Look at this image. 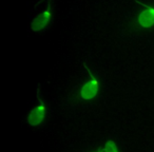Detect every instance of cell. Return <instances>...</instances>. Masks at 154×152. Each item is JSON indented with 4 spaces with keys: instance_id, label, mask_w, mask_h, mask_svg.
I'll return each instance as SVG.
<instances>
[{
    "instance_id": "cell-1",
    "label": "cell",
    "mask_w": 154,
    "mask_h": 152,
    "mask_svg": "<svg viewBox=\"0 0 154 152\" xmlns=\"http://www.w3.org/2000/svg\"><path fill=\"white\" fill-rule=\"evenodd\" d=\"M50 18H51V13H50V11H45V12H43V13L39 14V15L32 21V24H31L32 30L35 31V32H38V31L45 29V26L49 23Z\"/></svg>"
},
{
    "instance_id": "cell-2",
    "label": "cell",
    "mask_w": 154,
    "mask_h": 152,
    "mask_svg": "<svg viewBox=\"0 0 154 152\" xmlns=\"http://www.w3.org/2000/svg\"><path fill=\"white\" fill-rule=\"evenodd\" d=\"M98 91V82L95 78H92L90 82H88L82 89V96L85 99H91L95 97Z\"/></svg>"
},
{
    "instance_id": "cell-3",
    "label": "cell",
    "mask_w": 154,
    "mask_h": 152,
    "mask_svg": "<svg viewBox=\"0 0 154 152\" xmlns=\"http://www.w3.org/2000/svg\"><path fill=\"white\" fill-rule=\"evenodd\" d=\"M138 22L143 28H150L154 24V8H147L140 13Z\"/></svg>"
},
{
    "instance_id": "cell-4",
    "label": "cell",
    "mask_w": 154,
    "mask_h": 152,
    "mask_svg": "<svg viewBox=\"0 0 154 152\" xmlns=\"http://www.w3.org/2000/svg\"><path fill=\"white\" fill-rule=\"evenodd\" d=\"M43 117H45V107L42 105H39L31 112L30 116H29V123L32 126H35L42 122Z\"/></svg>"
},
{
    "instance_id": "cell-5",
    "label": "cell",
    "mask_w": 154,
    "mask_h": 152,
    "mask_svg": "<svg viewBox=\"0 0 154 152\" xmlns=\"http://www.w3.org/2000/svg\"><path fill=\"white\" fill-rule=\"evenodd\" d=\"M105 152H118V150H117L116 145L113 141H108V143L106 144Z\"/></svg>"
}]
</instances>
